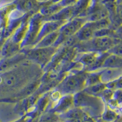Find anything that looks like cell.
Instances as JSON below:
<instances>
[{
    "label": "cell",
    "instance_id": "5b68a950",
    "mask_svg": "<svg viewBox=\"0 0 122 122\" xmlns=\"http://www.w3.org/2000/svg\"><path fill=\"white\" fill-rule=\"evenodd\" d=\"M57 48L50 46L47 48H36L27 50L24 54L28 58L35 61L40 65H44L51 61L54 54L57 52Z\"/></svg>",
    "mask_w": 122,
    "mask_h": 122
},
{
    "label": "cell",
    "instance_id": "44dd1931",
    "mask_svg": "<svg viewBox=\"0 0 122 122\" xmlns=\"http://www.w3.org/2000/svg\"><path fill=\"white\" fill-rule=\"evenodd\" d=\"M117 1V4H122V0H116Z\"/></svg>",
    "mask_w": 122,
    "mask_h": 122
},
{
    "label": "cell",
    "instance_id": "30bf717a",
    "mask_svg": "<svg viewBox=\"0 0 122 122\" xmlns=\"http://www.w3.org/2000/svg\"><path fill=\"white\" fill-rule=\"evenodd\" d=\"M74 104V95H63L56 106V111L59 112H65Z\"/></svg>",
    "mask_w": 122,
    "mask_h": 122
},
{
    "label": "cell",
    "instance_id": "e0dca14e",
    "mask_svg": "<svg viewBox=\"0 0 122 122\" xmlns=\"http://www.w3.org/2000/svg\"><path fill=\"white\" fill-rule=\"evenodd\" d=\"M108 52L111 54L122 57V41L115 45Z\"/></svg>",
    "mask_w": 122,
    "mask_h": 122
},
{
    "label": "cell",
    "instance_id": "2e32d148",
    "mask_svg": "<svg viewBox=\"0 0 122 122\" xmlns=\"http://www.w3.org/2000/svg\"><path fill=\"white\" fill-rule=\"evenodd\" d=\"M58 117L53 113H48L43 115L40 119V122H57Z\"/></svg>",
    "mask_w": 122,
    "mask_h": 122
},
{
    "label": "cell",
    "instance_id": "ffe728a7",
    "mask_svg": "<svg viewBox=\"0 0 122 122\" xmlns=\"http://www.w3.org/2000/svg\"><path fill=\"white\" fill-rule=\"evenodd\" d=\"M115 33L117 37L122 40V25L120 26L118 28L115 29Z\"/></svg>",
    "mask_w": 122,
    "mask_h": 122
},
{
    "label": "cell",
    "instance_id": "ba28073f",
    "mask_svg": "<svg viewBox=\"0 0 122 122\" xmlns=\"http://www.w3.org/2000/svg\"><path fill=\"white\" fill-rule=\"evenodd\" d=\"M122 76V69L119 68L107 67L101 70V82L108 83L116 81Z\"/></svg>",
    "mask_w": 122,
    "mask_h": 122
},
{
    "label": "cell",
    "instance_id": "7c38bea8",
    "mask_svg": "<svg viewBox=\"0 0 122 122\" xmlns=\"http://www.w3.org/2000/svg\"><path fill=\"white\" fill-rule=\"evenodd\" d=\"M106 88V84L103 83V82H100V83L96 84L87 86L83 90L88 94L99 97L101 93Z\"/></svg>",
    "mask_w": 122,
    "mask_h": 122
},
{
    "label": "cell",
    "instance_id": "9c48e42d",
    "mask_svg": "<svg viewBox=\"0 0 122 122\" xmlns=\"http://www.w3.org/2000/svg\"><path fill=\"white\" fill-rule=\"evenodd\" d=\"M59 29L48 34L36 44V48H47L54 46L59 36Z\"/></svg>",
    "mask_w": 122,
    "mask_h": 122
},
{
    "label": "cell",
    "instance_id": "9a60e30c",
    "mask_svg": "<svg viewBox=\"0 0 122 122\" xmlns=\"http://www.w3.org/2000/svg\"><path fill=\"white\" fill-rule=\"evenodd\" d=\"M103 120L106 122H112L117 118L118 114L111 108H108L106 110L105 112L103 114Z\"/></svg>",
    "mask_w": 122,
    "mask_h": 122
},
{
    "label": "cell",
    "instance_id": "277c9868",
    "mask_svg": "<svg viewBox=\"0 0 122 122\" xmlns=\"http://www.w3.org/2000/svg\"><path fill=\"white\" fill-rule=\"evenodd\" d=\"M109 27H111V21L109 17L98 21H87L76 34V36L79 42L89 40L94 37L95 33L97 31Z\"/></svg>",
    "mask_w": 122,
    "mask_h": 122
},
{
    "label": "cell",
    "instance_id": "5bb4252c",
    "mask_svg": "<svg viewBox=\"0 0 122 122\" xmlns=\"http://www.w3.org/2000/svg\"><path fill=\"white\" fill-rule=\"evenodd\" d=\"M110 20L111 21V27L114 29H116L122 25V3L117 5L115 16L110 18Z\"/></svg>",
    "mask_w": 122,
    "mask_h": 122
},
{
    "label": "cell",
    "instance_id": "ac0fdd59",
    "mask_svg": "<svg viewBox=\"0 0 122 122\" xmlns=\"http://www.w3.org/2000/svg\"><path fill=\"white\" fill-rule=\"evenodd\" d=\"M37 5L36 2L33 0H24L22 3H21V7L23 9L30 10L34 8Z\"/></svg>",
    "mask_w": 122,
    "mask_h": 122
},
{
    "label": "cell",
    "instance_id": "7a4b0ae2",
    "mask_svg": "<svg viewBox=\"0 0 122 122\" xmlns=\"http://www.w3.org/2000/svg\"><path fill=\"white\" fill-rule=\"evenodd\" d=\"M86 73L79 71L65 77L57 86L56 90L61 95H74L82 91L86 88Z\"/></svg>",
    "mask_w": 122,
    "mask_h": 122
},
{
    "label": "cell",
    "instance_id": "8992f818",
    "mask_svg": "<svg viewBox=\"0 0 122 122\" xmlns=\"http://www.w3.org/2000/svg\"><path fill=\"white\" fill-rule=\"evenodd\" d=\"M75 7L73 5L65 6L59 11L50 17L45 18L44 20L46 21H67L75 17Z\"/></svg>",
    "mask_w": 122,
    "mask_h": 122
},
{
    "label": "cell",
    "instance_id": "6da1fadb",
    "mask_svg": "<svg viewBox=\"0 0 122 122\" xmlns=\"http://www.w3.org/2000/svg\"><path fill=\"white\" fill-rule=\"evenodd\" d=\"M122 40L117 37H94L86 41L79 42L76 45V50L81 53L108 52L116 44Z\"/></svg>",
    "mask_w": 122,
    "mask_h": 122
},
{
    "label": "cell",
    "instance_id": "8fae6325",
    "mask_svg": "<svg viewBox=\"0 0 122 122\" xmlns=\"http://www.w3.org/2000/svg\"><path fill=\"white\" fill-rule=\"evenodd\" d=\"M107 67L119 68L122 69V57L110 54L104 62L103 68Z\"/></svg>",
    "mask_w": 122,
    "mask_h": 122
},
{
    "label": "cell",
    "instance_id": "52a82bcc",
    "mask_svg": "<svg viewBox=\"0 0 122 122\" xmlns=\"http://www.w3.org/2000/svg\"><path fill=\"white\" fill-rule=\"evenodd\" d=\"M67 21H46L40 28L37 39L35 41L36 44L41 39L48 34L59 30Z\"/></svg>",
    "mask_w": 122,
    "mask_h": 122
},
{
    "label": "cell",
    "instance_id": "3957f363",
    "mask_svg": "<svg viewBox=\"0 0 122 122\" xmlns=\"http://www.w3.org/2000/svg\"><path fill=\"white\" fill-rule=\"evenodd\" d=\"M87 21L86 17H75L67 21L59 29V36L53 46L57 48L63 44L67 39L75 36Z\"/></svg>",
    "mask_w": 122,
    "mask_h": 122
},
{
    "label": "cell",
    "instance_id": "4fadbf2b",
    "mask_svg": "<svg viewBox=\"0 0 122 122\" xmlns=\"http://www.w3.org/2000/svg\"><path fill=\"white\" fill-rule=\"evenodd\" d=\"M101 82V70L87 71L86 73V87L87 86L94 85Z\"/></svg>",
    "mask_w": 122,
    "mask_h": 122
},
{
    "label": "cell",
    "instance_id": "d6986e66",
    "mask_svg": "<svg viewBox=\"0 0 122 122\" xmlns=\"http://www.w3.org/2000/svg\"><path fill=\"white\" fill-rule=\"evenodd\" d=\"M113 98L116 100L118 105H122V89H116L114 90Z\"/></svg>",
    "mask_w": 122,
    "mask_h": 122
}]
</instances>
